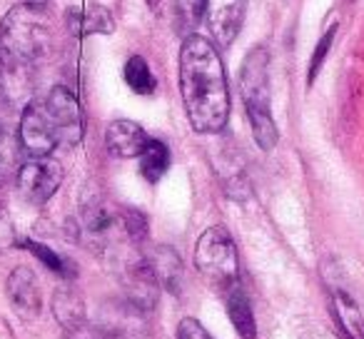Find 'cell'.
Segmentation results:
<instances>
[{"label": "cell", "instance_id": "12", "mask_svg": "<svg viewBox=\"0 0 364 339\" xmlns=\"http://www.w3.org/2000/svg\"><path fill=\"white\" fill-rule=\"evenodd\" d=\"M145 259V264L150 267V272L155 274L157 284H162L170 292H180V282H182V262L177 257L175 249L170 247H155Z\"/></svg>", "mask_w": 364, "mask_h": 339}, {"label": "cell", "instance_id": "18", "mask_svg": "<svg viewBox=\"0 0 364 339\" xmlns=\"http://www.w3.org/2000/svg\"><path fill=\"white\" fill-rule=\"evenodd\" d=\"M21 247H26V249H31L33 254H36L38 259H41L43 264H46L50 272H55V274H60V277H65V279H73L75 277V267H73V262L68 257H63V254H58V252H53L48 244H43V242H33V240H23V242H18Z\"/></svg>", "mask_w": 364, "mask_h": 339}, {"label": "cell", "instance_id": "15", "mask_svg": "<svg viewBox=\"0 0 364 339\" xmlns=\"http://www.w3.org/2000/svg\"><path fill=\"white\" fill-rule=\"evenodd\" d=\"M170 167V150L162 140H147L145 150L140 152V173L147 183H157Z\"/></svg>", "mask_w": 364, "mask_h": 339}, {"label": "cell", "instance_id": "17", "mask_svg": "<svg viewBox=\"0 0 364 339\" xmlns=\"http://www.w3.org/2000/svg\"><path fill=\"white\" fill-rule=\"evenodd\" d=\"M125 82L137 92V95H152L157 90V80L152 75L145 58L132 55L125 65Z\"/></svg>", "mask_w": 364, "mask_h": 339}, {"label": "cell", "instance_id": "14", "mask_svg": "<svg viewBox=\"0 0 364 339\" xmlns=\"http://www.w3.org/2000/svg\"><path fill=\"white\" fill-rule=\"evenodd\" d=\"M228 314L232 319L235 329L242 339H257V324H255L252 304H250L247 294L237 287H230L228 297Z\"/></svg>", "mask_w": 364, "mask_h": 339}, {"label": "cell", "instance_id": "20", "mask_svg": "<svg viewBox=\"0 0 364 339\" xmlns=\"http://www.w3.org/2000/svg\"><path fill=\"white\" fill-rule=\"evenodd\" d=\"M205 16V0H175V18L180 21V28H193Z\"/></svg>", "mask_w": 364, "mask_h": 339}, {"label": "cell", "instance_id": "6", "mask_svg": "<svg viewBox=\"0 0 364 339\" xmlns=\"http://www.w3.org/2000/svg\"><path fill=\"white\" fill-rule=\"evenodd\" d=\"M195 267L215 287H235L237 282V247L225 227H210L195 244Z\"/></svg>", "mask_w": 364, "mask_h": 339}, {"label": "cell", "instance_id": "13", "mask_svg": "<svg viewBox=\"0 0 364 339\" xmlns=\"http://www.w3.org/2000/svg\"><path fill=\"white\" fill-rule=\"evenodd\" d=\"M53 314L68 332H80L85 329V302L70 287H60L53 297Z\"/></svg>", "mask_w": 364, "mask_h": 339}, {"label": "cell", "instance_id": "7", "mask_svg": "<svg viewBox=\"0 0 364 339\" xmlns=\"http://www.w3.org/2000/svg\"><path fill=\"white\" fill-rule=\"evenodd\" d=\"M16 183L23 200H28L33 205H46L63 185V167L50 155L31 157V160H26L21 165Z\"/></svg>", "mask_w": 364, "mask_h": 339}, {"label": "cell", "instance_id": "16", "mask_svg": "<svg viewBox=\"0 0 364 339\" xmlns=\"http://www.w3.org/2000/svg\"><path fill=\"white\" fill-rule=\"evenodd\" d=\"M332 307L337 314L339 324L347 332L349 339H364V317L359 312V307L354 304V299L344 292H334L332 294Z\"/></svg>", "mask_w": 364, "mask_h": 339}, {"label": "cell", "instance_id": "3", "mask_svg": "<svg viewBox=\"0 0 364 339\" xmlns=\"http://www.w3.org/2000/svg\"><path fill=\"white\" fill-rule=\"evenodd\" d=\"M23 150L31 157H48L58 147H73L82 137V110L68 87L55 85L43 100H31L21 117Z\"/></svg>", "mask_w": 364, "mask_h": 339}, {"label": "cell", "instance_id": "8", "mask_svg": "<svg viewBox=\"0 0 364 339\" xmlns=\"http://www.w3.org/2000/svg\"><path fill=\"white\" fill-rule=\"evenodd\" d=\"M247 0H205V23L220 48H228L242 28Z\"/></svg>", "mask_w": 364, "mask_h": 339}, {"label": "cell", "instance_id": "22", "mask_svg": "<svg viewBox=\"0 0 364 339\" xmlns=\"http://www.w3.org/2000/svg\"><path fill=\"white\" fill-rule=\"evenodd\" d=\"M16 244H18V235H16L13 217H11V210L0 200V254L8 252L11 247H16Z\"/></svg>", "mask_w": 364, "mask_h": 339}, {"label": "cell", "instance_id": "21", "mask_svg": "<svg viewBox=\"0 0 364 339\" xmlns=\"http://www.w3.org/2000/svg\"><path fill=\"white\" fill-rule=\"evenodd\" d=\"M334 36H337V26H332V28H329V31L322 36V41L317 43V48H314V55H312V60H309V72H307V80H309V85H312V82H314V77H317L319 68H322L324 58H327L329 48H332Z\"/></svg>", "mask_w": 364, "mask_h": 339}, {"label": "cell", "instance_id": "24", "mask_svg": "<svg viewBox=\"0 0 364 339\" xmlns=\"http://www.w3.org/2000/svg\"><path fill=\"white\" fill-rule=\"evenodd\" d=\"M177 339H213L210 332L198 322V319H182L177 327Z\"/></svg>", "mask_w": 364, "mask_h": 339}, {"label": "cell", "instance_id": "2", "mask_svg": "<svg viewBox=\"0 0 364 339\" xmlns=\"http://www.w3.org/2000/svg\"><path fill=\"white\" fill-rule=\"evenodd\" d=\"M180 90L195 130H223L230 115L228 77L215 45L200 36H188L180 48Z\"/></svg>", "mask_w": 364, "mask_h": 339}, {"label": "cell", "instance_id": "9", "mask_svg": "<svg viewBox=\"0 0 364 339\" xmlns=\"http://www.w3.org/2000/svg\"><path fill=\"white\" fill-rule=\"evenodd\" d=\"M6 292L13 309L21 312L26 319L36 317L41 312V289H38L36 274L31 267H16L6 282Z\"/></svg>", "mask_w": 364, "mask_h": 339}, {"label": "cell", "instance_id": "19", "mask_svg": "<svg viewBox=\"0 0 364 339\" xmlns=\"http://www.w3.org/2000/svg\"><path fill=\"white\" fill-rule=\"evenodd\" d=\"M21 160H18V140L8 132L0 130V190L11 180L18 178Z\"/></svg>", "mask_w": 364, "mask_h": 339}, {"label": "cell", "instance_id": "23", "mask_svg": "<svg viewBox=\"0 0 364 339\" xmlns=\"http://www.w3.org/2000/svg\"><path fill=\"white\" fill-rule=\"evenodd\" d=\"M125 230H127V237L132 242H142L147 237V220L140 210H130L125 208Z\"/></svg>", "mask_w": 364, "mask_h": 339}, {"label": "cell", "instance_id": "5", "mask_svg": "<svg viewBox=\"0 0 364 339\" xmlns=\"http://www.w3.org/2000/svg\"><path fill=\"white\" fill-rule=\"evenodd\" d=\"M75 235L92 252H110L127 237L125 230V210L105 203V200H90L82 205L75 220Z\"/></svg>", "mask_w": 364, "mask_h": 339}, {"label": "cell", "instance_id": "4", "mask_svg": "<svg viewBox=\"0 0 364 339\" xmlns=\"http://www.w3.org/2000/svg\"><path fill=\"white\" fill-rule=\"evenodd\" d=\"M269 53L267 48H252L240 70V92H242L245 110H247L252 135L262 150L277 145V125H274L272 107H269Z\"/></svg>", "mask_w": 364, "mask_h": 339}, {"label": "cell", "instance_id": "11", "mask_svg": "<svg viewBox=\"0 0 364 339\" xmlns=\"http://www.w3.org/2000/svg\"><path fill=\"white\" fill-rule=\"evenodd\" d=\"M65 23L68 28H70L73 36H107V33H112V16L107 8L102 6H90L85 8V11H77V8H70V11L65 13Z\"/></svg>", "mask_w": 364, "mask_h": 339}, {"label": "cell", "instance_id": "10", "mask_svg": "<svg viewBox=\"0 0 364 339\" xmlns=\"http://www.w3.org/2000/svg\"><path fill=\"white\" fill-rule=\"evenodd\" d=\"M147 140H150V137L145 135V130L132 120L110 122V125H107V132H105V145H107V150H110V155L122 157V160L140 157V152L145 150Z\"/></svg>", "mask_w": 364, "mask_h": 339}, {"label": "cell", "instance_id": "1", "mask_svg": "<svg viewBox=\"0 0 364 339\" xmlns=\"http://www.w3.org/2000/svg\"><path fill=\"white\" fill-rule=\"evenodd\" d=\"M50 13L38 3H21L0 21V90L13 105H28L36 65L50 45Z\"/></svg>", "mask_w": 364, "mask_h": 339}, {"label": "cell", "instance_id": "25", "mask_svg": "<svg viewBox=\"0 0 364 339\" xmlns=\"http://www.w3.org/2000/svg\"><path fill=\"white\" fill-rule=\"evenodd\" d=\"M73 337H75V339H102V337H97V334H85L82 329H80V332H73Z\"/></svg>", "mask_w": 364, "mask_h": 339}]
</instances>
